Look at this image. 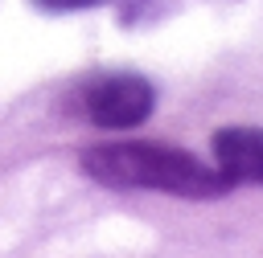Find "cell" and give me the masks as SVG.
<instances>
[{
    "label": "cell",
    "mask_w": 263,
    "mask_h": 258,
    "mask_svg": "<svg viewBox=\"0 0 263 258\" xmlns=\"http://www.w3.org/2000/svg\"><path fill=\"white\" fill-rule=\"evenodd\" d=\"M82 172L107 188H152L185 201H214L230 188L218 168L168 143H99L82 152Z\"/></svg>",
    "instance_id": "1"
},
{
    "label": "cell",
    "mask_w": 263,
    "mask_h": 258,
    "mask_svg": "<svg viewBox=\"0 0 263 258\" xmlns=\"http://www.w3.org/2000/svg\"><path fill=\"white\" fill-rule=\"evenodd\" d=\"M49 12H74V8H90V4H103V0H33Z\"/></svg>",
    "instance_id": "4"
},
{
    "label": "cell",
    "mask_w": 263,
    "mask_h": 258,
    "mask_svg": "<svg viewBox=\"0 0 263 258\" xmlns=\"http://www.w3.org/2000/svg\"><path fill=\"white\" fill-rule=\"evenodd\" d=\"M214 168L234 184H263V131L259 127H222L214 135Z\"/></svg>",
    "instance_id": "3"
},
{
    "label": "cell",
    "mask_w": 263,
    "mask_h": 258,
    "mask_svg": "<svg viewBox=\"0 0 263 258\" xmlns=\"http://www.w3.org/2000/svg\"><path fill=\"white\" fill-rule=\"evenodd\" d=\"M82 106H86L90 123H99L107 131H123V127H136V123H144L152 115L156 94L136 74H111V78H99L82 94Z\"/></svg>",
    "instance_id": "2"
}]
</instances>
